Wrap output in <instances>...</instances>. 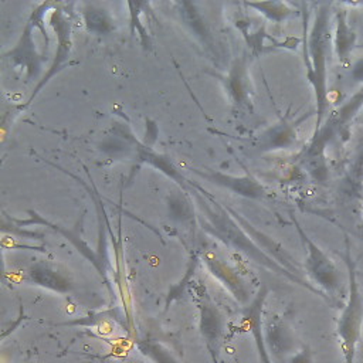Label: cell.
Instances as JSON below:
<instances>
[{
  "instance_id": "cell-9",
  "label": "cell",
  "mask_w": 363,
  "mask_h": 363,
  "mask_svg": "<svg viewBox=\"0 0 363 363\" xmlns=\"http://www.w3.org/2000/svg\"><path fill=\"white\" fill-rule=\"evenodd\" d=\"M26 274H27V281L52 288L55 291H67L69 288L68 279L52 265L43 261L31 264L26 269Z\"/></svg>"
},
{
  "instance_id": "cell-6",
  "label": "cell",
  "mask_w": 363,
  "mask_h": 363,
  "mask_svg": "<svg viewBox=\"0 0 363 363\" xmlns=\"http://www.w3.org/2000/svg\"><path fill=\"white\" fill-rule=\"evenodd\" d=\"M6 217H7V216H6ZM7 218H9V217H7ZM9 220H10V223H13V224H16V225H18V227L35 224V225H44V227L52 228L54 231L60 233V234L64 235L67 240H69V241L72 242V245H74L85 258H88L95 267L101 268V267H99V262L96 261L95 252L91 250V247L86 244V241H85L84 237L81 235L84 217H82L81 221H78V223L75 224V228H72V230H68L67 227H62V225H60V224L51 223L50 220H45L43 216L37 214L34 210H28V218H26V220H17V218H11V217H10Z\"/></svg>"
},
{
  "instance_id": "cell-11",
  "label": "cell",
  "mask_w": 363,
  "mask_h": 363,
  "mask_svg": "<svg viewBox=\"0 0 363 363\" xmlns=\"http://www.w3.org/2000/svg\"><path fill=\"white\" fill-rule=\"evenodd\" d=\"M295 139L294 123H288L286 121L278 123L277 126L264 132L259 138V149L261 150H274L282 149L292 143Z\"/></svg>"
},
{
  "instance_id": "cell-3",
  "label": "cell",
  "mask_w": 363,
  "mask_h": 363,
  "mask_svg": "<svg viewBox=\"0 0 363 363\" xmlns=\"http://www.w3.org/2000/svg\"><path fill=\"white\" fill-rule=\"evenodd\" d=\"M326 11L320 10L315 18L308 40V51L305 50V62L308 65V77L315 89L318 104L316 129L320 125L325 98H326Z\"/></svg>"
},
{
  "instance_id": "cell-1",
  "label": "cell",
  "mask_w": 363,
  "mask_h": 363,
  "mask_svg": "<svg viewBox=\"0 0 363 363\" xmlns=\"http://www.w3.org/2000/svg\"><path fill=\"white\" fill-rule=\"evenodd\" d=\"M196 201L199 208L197 221L200 227L214 238L220 240L225 245L241 251L247 257L252 258L258 264H262L275 271H284L271 257H268L245 233L238 221L231 216L228 208L223 206L213 194H210L199 183L190 182L187 191ZM285 272V271H284Z\"/></svg>"
},
{
  "instance_id": "cell-14",
  "label": "cell",
  "mask_w": 363,
  "mask_h": 363,
  "mask_svg": "<svg viewBox=\"0 0 363 363\" xmlns=\"http://www.w3.org/2000/svg\"><path fill=\"white\" fill-rule=\"evenodd\" d=\"M130 11V33L133 34L135 30L139 33V38H140V43L143 45V48L146 50H150V38H149V34L145 28V26L140 23V18H139V14H140V7L143 6V3H133V1H129L128 3Z\"/></svg>"
},
{
  "instance_id": "cell-2",
  "label": "cell",
  "mask_w": 363,
  "mask_h": 363,
  "mask_svg": "<svg viewBox=\"0 0 363 363\" xmlns=\"http://www.w3.org/2000/svg\"><path fill=\"white\" fill-rule=\"evenodd\" d=\"M57 3H40L34 7L31 11L28 20L26 21V26L21 31V35L16 45L4 52L3 57L9 58L13 67L24 69L26 72V82H30L33 78L35 79L38 74L43 69V64L47 61V55L41 54L40 50L35 45L34 34L37 30H45L44 16L47 11H51L52 7H55Z\"/></svg>"
},
{
  "instance_id": "cell-7",
  "label": "cell",
  "mask_w": 363,
  "mask_h": 363,
  "mask_svg": "<svg viewBox=\"0 0 363 363\" xmlns=\"http://www.w3.org/2000/svg\"><path fill=\"white\" fill-rule=\"evenodd\" d=\"M247 57L241 55L237 58L228 69V74L224 77V85L228 92V96L233 105L237 109H251V96H250V78L247 71Z\"/></svg>"
},
{
  "instance_id": "cell-5",
  "label": "cell",
  "mask_w": 363,
  "mask_h": 363,
  "mask_svg": "<svg viewBox=\"0 0 363 363\" xmlns=\"http://www.w3.org/2000/svg\"><path fill=\"white\" fill-rule=\"evenodd\" d=\"M196 174L200 177L208 180L213 184H217L223 189H227L235 194H240L247 199H264L267 197L265 187L252 176L244 174V176H233L223 172H217L213 169H206L201 172L200 169H193Z\"/></svg>"
},
{
  "instance_id": "cell-10",
  "label": "cell",
  "mask_w": 363,
  "mask_h": 363,
  "mask_svg": "<svg viewBox=\"0 0 363 363\" xmlns=\"http://www.w3.org/2000/svg\"><path fill=\"white\" fill-rule=\"evenodd\" d=\"M81 14L86 30L96 35H106L113 31V18L108 10L95 3H82Z\"/></svg>"
},
{
  "instance_id": "cell-13",
  "label": "cell",
  "mask_w": 363,
  "mask_h": 363,
  "mask_svg": "<svg viewBox=\"0 0 363 363\" xmlns=\"http://www.w3.org/2000/svg\"><path fill=\"white\" fill-rule=\"evenodd\" d=\"M247 7L254 9L255 11L261 13L262 16H265L268 20L275 21V23H281L285 18H288L292 14V9L289 7V4L282 3V1H248L244 3Z\"/></svg>"
},
{
  "instance_id": "cell-4",
  "label": "cell",
  "mask_w": 363,
  "mask_h": 363,
  "mask_svg": "<svg viewBox=\"0 0 363 363\" xmlns=\"http://www.w3.org/2000/svg\"><path fill=\"white\" fill-rule=\"evenodd\" d=\"M64 4H57L55 9H52L50 11V26L52 27L55 37H57V50L52 58V62L48 68V71L44 74V77L37 82L35 88L33 89L30 98L27 99V102L20 106L17 105V108L21 111L26 106H28L33 99L37 96V94L41 91V88L60 71L62 69V67L65 65V62L69 58V52L72 48V20H71V14L67 13L65 9H62Z\"/></svg>"
},
{
  "instance_id": "cell-12",
  "label": "cell",
  "mask_w": 363,
  "mask_h": 363,
  "mask_svg": "<svg viewBox=\"0 0 363 363\" xmlns=\"http://www.w3.org/2000/svg\"><path fill=\"white\" fill-rule=\"evenodd\" d=\"M204 262L207 264L208 269L217 275L225 285H228V288L235 294V296H238L240 299H242L244 295V288L238 279V277L228 268V265H225L221 259H218L211 251L204 252L203 255Z\"/></svg>"
},
{
  "instance_id": "cell-8",
  "label": "cell",
  "mask_w": 363,
  "mask_h": 363,
  "mask_svg": "<svg viewBox=\"0 0 363 363\" xmlns=\"http://www.w3.org/2000/svg\"><path fill=\"white\" fill-rule=\"evenodd\" d=\"M176 6L179 7V13L183 17L184 24L190 28V31L196 35V38L203 44V47H206V51L217 55V50L214 45V37L210 33L206 21H204V17L200 14L196 4L190 3V1H180V3H176Z\"/></svg>"
}]
</instances>
